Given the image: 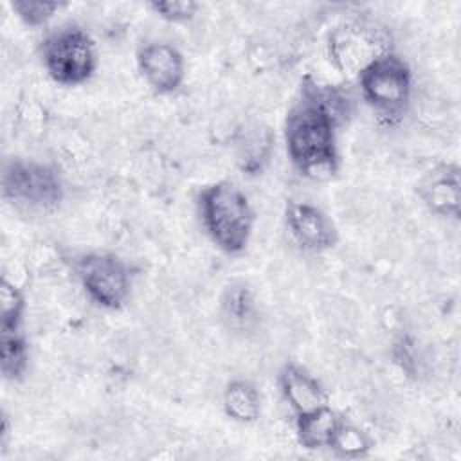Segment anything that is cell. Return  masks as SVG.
Masks as SVG:
<instances>
[{"mask_svg": "<svg viewBox=\"0 0 461 461\" xmlns=\"http://www.w3.org/2000/svg\"><path fill=\"white\" fill-rule=\"evenodd\" d=\"M351 112L349 95L312 76H304L286 110L283 140L295 171L322 180L340 167L339 131Z\"/></svg>", "mask_w": 461, "mask_h": 461, "instance_id": "6da1fadb", "label": "cell"}, {"mask_svg": "<svg viewBox=\"0 0 461 461\" xmlns=\"http://www.w3.org/2000/svg\"><path fill=\"white\" fill-rule=\"evenodd\" d=\"M200 223L212 245L227 256L247 250L256 212L249 196L232 182L218 180L205 185L196 198Z\"/></svg>", "mask_w": 461, "mask_h": 461, "instance_id": "7a4b0ae2", "label": "cell"}, {"mask_svg": "<svg viewBox=\"0 0 461 461\" xmlns=\"http://www.w3.org/2000/svg\"><path fill=\"white\" fill-rule=\"evenodd\" d=\"M2 198L27 212H52L65 200L61 169L52 162L9 157L2 166Z\"/></svg>", "mask_w": 461, "mask_h": 461, "instance_id": "3957f363", "label": "cell"}, {"mask_svg": "<svg viewBox=\"0 0 461 461\" xmlns=\"http://www.w3.org/2000/svg\"><path fill=\"white\" fill-rule=\"evenodd\" d=\"M364 103L384 122H398L412 97V70L394 50L384 52L358 74Z\"/></svg>", "mask_w": 461, "mask_h": 461, "instance_id": "277c9868", "label": "cell"}, {"mask_svg": "<svg viewBox=\"0 0 461 461\" xmlns=\"http://www.w3.org/2000/svg\"><path fill=\"white\" fill-rule=\"evenodd\" d=\"M47 76L61 86L86 83L97 68V50L92 36L76 23L49 31L38 47Z\"/></svg>", "mask_w": 461, "mask_h": 461, "instance_id": "5b68a950", "label": "cell"}, {"mask_svg": "<svg viewBox=\"0 0 461 461\" xmlns=\"http://www.w3.org/2000/svg\"><path fill=\"white\" fill-rule=\"evenodd\" d=\"M328 59L346 77L358 74L378 56L393 50L389 31L371 18H349L330 31Z\"/></svg>", "mask_w": 461, "mask_h": 461, "instance_id": "8992f818", "label": "cell"}, {"mask_svg": "<svg viewBox=\"0 0 461 461\" xmlns=\"http://www.w3.org/2000/svg\"><path fill=\"white\" fill-rule=\"evenodd\" d=\"M76 276L86 297L103 310H122L131 297V268L113 252L81 254L76 261Z\"/></svg>", "mask_w": 461, "mask_h": 461, "instance_id": "52a82bcc", "label": "cell"}, {"mask_svg": "<svg viewBox=\"0 0 461 461\" xmlns=\"http://www.w3.org/2000/svg\"><path fill=\"white\" fill-rule=\"evenodd\" d=\"M285 227L294 243L308 254H322L339 243L335 221L315 203L290 200L285 205Z\"/></svg>", "mask_w": 461, "mask_h": 461, "instance_id": "ba28073f", "label": "cell"}, {"mask_svg": "<svg viewBox=\"0 0 461 461\" xmlns=\"http://www.w3.org/2000/svg\"><path fill=\"white\" fill-rule=\"evenodd\" d=\"M135 61L144 83L158 95L175 94L185 79L184 54L167 41L140 45Z\"/></svg>", "mask_w": 461, "mask_h": 461, "instance_id": "9c48e42d", "label": "cell"}, {"mask_svg": "<svg viewBox=\"0 0 461 461\" xmlns=\"http://www.w3.org/2000/svg\"><path fill=\"white\" fill-rule=\"evenodd\" d=\"M277 385L283 400L295 416L328 405V393L321 380L297 362H285L281 366Z\"/></svg>", "mask_w": 461, "mask_h": 461, "instance_id": "30bf717a", "label": "cell"}, {"mask_svg": "<svg viewBox=\"0 0 461 461\" xmlns=\"http://www.w3.org/2000/svg\"><path fill=\"white\" fill-rule=\"evenodd\" d=\"M418 196L423 205L441 218H459V167L457 164H439L418 184Z\"/></svg>", "mask_w": 461, "mask_h": 461, "instance_id": "8fae6325", "label": "cell"}, {"mask_svg": "<svg viewBox=\"0 0 461 461\" xmlns=\"http://www.w3.org/2000/svg\"><path fill=\"white\" fill-rule=\"evenodd\" d=\"M342 421V416L328 405L295 416V436L303 448L322 450L330 448L333 436Z\"/></svg>", "mask_w": 461, "mask_h": 461, "instance_id": "7c38bea8", "label": "cell"}, {"mask_svg": "<svg viewBox=\"0 0 461 461\" xmlns=\"http://www.w3.org/2000/svg\"><path fill=\"white\" fill-rule=\"evenodd\" d=\"M221 405L227 418L243 425L254 423L261 416L263 407L258 387L243 378L227 382L221 394Z\"/></svg>", "mask_w": 461, "mask_h": 461, "instance_id": "4fadbf2b", "label": "cell"}, {"mask_svg": "<svg viewBox=\"0 0 461 461\" xmlns=\"http://www.w3.org/2000/svg\"><path fill=\"white\" fill-rule=\"evenodd\" d=\"M272 149V133L267 126H247L236 142V160L243 173L259 175L268 162Z\"/></svg>", "mask_w": 461, "mask_h": 461, "instance_id": "5bb4252c", "label": "cell"}, {"mask_svg": "<svg viewBox=\"0 0 461 461\" xmlns=\"http://www.w3.org/2000/svg\"><path fill=\"white\" fill-rule=\"evenodd\" d=\"M221 315L234 330H247L256 322V301L245 283H232L227 286L221 297Z\"/></svg>", "mask_w": 461, "mask_h": 461, "instance_id": "9a60e30c", "label": "cell"}, {"mask_svg": "<svg viewBox=\"0 0 461 461\" xmlns=\"http://www.w3.org/2000/svg\"><path fill=\"white\" fill-rule=\"evenodd\" d=\"M29 369V344L23 331L0 333V373L5 382L23 380Z\"/></svg>", "mask_w": 461, "mask_h": 461, "instance_id": "2e32d148", "label": "cell"}, {"mask_svg": "<svg viewBox=\"0 0 461 461\" xmlns=\"http://www.w3.org/2000/svg\"><path fill=\"white\" fill-rule=\"evenodd\" d=\"M27 299L14 281L2 276L0 279V333L22 331Z\"/></svg>", "mask_w": 461, "mask_h": 461, "instance_id": "e0dca14e", "label": "cell"}, {"mask_svg": "<svg viewBox=\"0 0 461 461\" xmlns=\"http://www.w3.org/2000/svg\"><path fill=\"white\" fill-rule=\"evenodd\" d=\"M371 448H373L371 436L364 429L342 418L333 436V441L330 445V450H333L335 456L344 459H358V457H366L371 452Z\"/></svg>", "mask_w": 461, "mask_h": 461, "instance_id": "ac0fdd59", "label": "cell"}, {"mask_svg": "<svg viewBox=\"0 0 461 461\" xmlns=\"http://www.w3.org/2000/svg\"><path fill=\"white\" fill-rule=\"evenodd\" d=\"M63 5H65L63 2H52V0H11L9 2V7L16 14V18L31 29L45 27Z\"/></svg>", "mask_w": 461, "mask_h": 461, "instance_id": "d6986e66", "label": "cell"}, {"mask_svg": "<svg viewBox=\"0 0 461 461\" xmlns=\"http://www.w3.org/2000/svg\"><path fill=\"white\" fill-rule=\"evenodd\" d=\"M148 7L155 16L164 22L187 23L196 16L200 4L193 0H155L149 2Z\"/></svg>", "mask_w": 461, "mask_h": 461, "instance_id": "ffe728a7", "label": "cell"}, {"mask_svg": "<svg viewBox=\"0 0 461 461\" xmlns=\"http://www.w3.org/2000/svg\"><path fill=\"white\" fill-rule=\"evenodd\" d=\"M394 360L409 375H414L418 369V351L416 344L409 337H402L394 344Z\"/></svg>", "mask_w": 461, "mask_h": 461, "instance_id": "44dd1931", "label": "cell"}, {"mask_svg": "<svg viewBox=\"0 0 461 461\" xmlns=\"http://www.w3.org/2000/svg\"><path fill=\"white\" fill-rule=\"evenodd\" d=\"M9 418L4 414V421H2V432H0V447L2 450H5V443H7V438H9Z\"/></svg>", "mask_w": 461, "mask_h": 461, "instance_id": "7402d4cb", "label": "cell"}]
</instances>
